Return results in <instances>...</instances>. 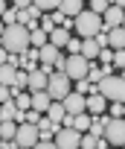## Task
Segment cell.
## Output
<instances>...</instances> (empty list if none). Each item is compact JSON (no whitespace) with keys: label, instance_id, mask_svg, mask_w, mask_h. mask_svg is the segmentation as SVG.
<instances>
[{"label":"cell","instance_id":"6da1fadb","mask_svg":"<svg viewBox=\"0 0 125 149\" xmlns=\"http://www.w3.org/2000/svg\"><path fill=\"white\" fill-rule=\"evenodd\" d=\"M0 47L6 53H15V56H23L29 50V29L21 26V24H9L0 35Z\"/></svg>","mask_w":125,"mask_h":149},{"label":"cell","instance_id":"7a4b0ae2","mask_svg":"<svg viewBox=\"0 0 125 149\" xmlns=\"http://www.w3.org/2000/svg\"><path fill=\"white\" fill-rule=\"evenodd\" d=\"M96 94H102L108 102H122L125 100V79L122 76H102L96 82Z\"/></svg>","mask_w":125,"mask_h":149},{"label":"cell","instance_id":"3957f363","mask_svg":"<svg viewBox=\"0 0 125 149\" xmlns=\"http://www.w3.org/2000/svg\"><path fill=\"white\" fill-rule=\"evenodd\" d=\"M73 29H76L82 38H93V35L102 29V18H99V15H93L90 9H82V12L73 18Z\"/></svg>","mask_w":125,"mask_h":149},{"label":"cell","instance_id":"277c9868","mask_svg":"<svg viewBox=\"0 0 125 149\" xmlns=\"http://www.w3.org/2000/svg\"><path fill=\"white\" fill-rule=\"evenodd\" d=\"M47 94H49V100H55V102H61L67 94H70V79L64 76V73H58V70H52L49 76H47V88H44Z\"/></svg>","mask_w":125,"mask_h":149},{"label":"cell","instance_id":"5b68a950","mask_svg":"<svg viewBox=\"0 0 125 149\" xmlns=\"http://www.w3.org/2000/svg\"><path fill=\"white\" fill-rule=\"evenodd\" d=\"M87 67H90V61H87L84 56H79V53H70V56L64 58V76H67L70 82H76V79H84V76H87Z\"/></svg>","mask_w":125,"mask_h":149},{"label":"cell","instance_id":"8992f818","mask_svg":"<svg viewBox=\"0 0 125 149\" xmlns=\"http://www.w3.org/2000/svg\"><path fill=\"white\" fill-rule=\"evenodd\" d=\"M102 137H105L111 146H122V143H125V120H122V117H108Z\"/></svg>","mask_w":125,"mask_h":149},{"label":"cell","instance_id":"52a82bcc","mask_svg":"<svg viewBox=\"0 0 125 149\" xmlns=\"http://www.w3.org/2000/svg\"><path fill=\"white\" fill-rule=\"evenodd\" d=\"M79 140H82V132H76L73 126H61V129L52 134L55 149H79Z\"/></svg>","mask_w":125,"mask_h":149},{"label":"cell","instance_id":"ba28073f","mask_svg":"<svg viewBox=\"0 0 125 149\" xmlns=\"http://www.w3.org/2000/svg\"><path fill=\"white\" fill-rule=\"evenodd\" d=\"M12 140L18 143V149H32V146L38 143V126L21 123V126L15 129V137H12Z\"/></svg>","mask_w":125,"mask_h":149},{"label":"cell","instance_id":"9c48e42d","mask_svg":"<svg viewBox=\"0 0 125 149\" xmlns=\"http://www.w3.org/2000/svg\"><path fill=\"white\" fill-rule=\"evenodd\" d=\"M61 105H64V111H67L70 117H76V114H82V111H84V97H82V94H76V91H70L64 100H61Z\"/></svg>","mask_w":125,"mask_h":149},{"label":"cell","instance_id":"30bf717a","mask_svg":"<svg viewBox=\"0 0 125 149\" xmlns=\"http://www.w3.org/2000/svg\"><path fill=\"white\" fill-rule=\"evenodd\" d=\"M105 108H108V100H105L102 94H90V97H84V111H87L90 117L105 114Z\"/></svg>","mask_w":125,"mask_h":149},{"label":"cell","instance_id":"8fae6325","mask_svg":"<svg viewBox=\"0 0 125 149\" xmlns=\"http://www.w3.org/2000/svg\"><path fill=\"white\" fill-rule=\"evenodd\" d=\"M67 41H70V29L67 26H52L49 29V35H47V44H52V47H67Z\"/></svg>","mask_w":125,"mask_h":149},{"label":"cell","instance_id":"7c38bea8","mask_svg":"<svg viewBox=\"0 0 125 149\" xmlns=\"http://www.w3.org/2000/svg\"><path fill=\"white\" fill-rule=\"evenodd\" d=\"M102 26H108V29L122 26V6H108L102 12Z\"/></svg>","mask_w":125,"mask_h":149},{"label":"cell","instance_id":"4fadbf2b","mask_svg":"<svg viewBox=\"0 0 125 149\" xmlns=\"http://www.w3.org/2000/svg\"><path fill=\"white\" fill-rule=\"evenodd\" d=\"M29 102H32V111H38V114H44L47 108H49V94L47 91H29Z\"/></svg>","mask_w":125,"mask_h":149},{"label":"cell","instance_id":"5bb4252c","mask_svg":"<svg viewBox=\"0 0 125 149\" xmlns=\"http://www.w3.org/2000/svg\"><path fill=\"white\" fill-rule=\"evenodd\" d=\"M84 9V0H58V12L64 18H76Z\"/></svg>","mask_w":125,"mask_h":149},{"label":"cell","instance_id":"9a60e30c","mask_svg":"<svg viewBox=\"0 0 125 149\" xmlns=\"http://www.w3.org/2000/svg\"><path fill=\"white\" fill-rule=\"evenodd\" d=\"M61 56V50L58 47H52V44H44L41 50H38V64H49L52 67V61Z\"/></svg>","mask_w":125,"mask_h":149},{"label":"cell","instance_id":"2e32d148","mask_svg":"<svg viewBox=\"0 0 125 149\" xmlns=\"http://www.w3.org/2000/svg\"><path fill=\"white\" fill-rule=\"evenodd\" d=\"M99 44H96V38H82V50H79V56H84L87 61H93L96 56H99Z\"/></svg>","mask_w":125,"mask_h":149},{"label":"cell","instance_id":"e0dca14e","mask_svg":"<svg viewBox=\"0 0 125 149\" xmlns=\"http://www.w3.org/2000/svg\"><path fill=\"white\" fill-rule=\"evenodd\" d=\"M44 114H47V120H49V123H58V126H61V120L67 117V111H64V105H61V102H55V100L49 102V108H47Z\"/></svg>","mask_w":125,"mask_h":149},{"label":"cell","instance_id":"ac0fdd59","mask_svg":"<svg viewBox=\"0 0 125 149\" xmlns=\"http://www.w3.org/2000/svg\"><path fill=\"white\" fill-rule=\"evenodd\" d=\"M108 47H111V50H122V47H125V32H122V26L108 29Z\"/></svg>","mask_w":125,"mask_h":149},{"label":"cell","instance_id":"d6986e66","mask_svg":"<svg viewBox=\"0 0 125 149\" xmlns=\"http://www.w3.org/2000/svg\"><path fill=\"white\" fill-rule=\"evenodd\" d=\"M15 117H18V108H15L12 100L0 102V123H15Z\"/></svg>","mask_w":125,"mask_h":149},{"label":"cell","instance_id":"ffe728a7","mask_svg":"<svg viewBox=\"0 0 125 149\" xmlns=\"http://www.w3.org/2000/svg\"><path fill=\"white\" fill-rule=\"evenodd\" d=\"M15 73H18V67H12V64H0V85L12 88V82H15Z\"/></svg>","mask_w":125,"mask_h":149},{"label":"cell","instance_id":"44dd1931","mask_svg":"<svg viewBox=\"0 0 125 149\" xmlns=\"http://www.w3.org/2000/svg\"><path fill=\"white\" fill-rule=\"evenodd\" d=\"M90 120H93V117H90L87 111H82V114H76V117H73V123H70V126H73L76 132H82V134H84V132L90 129Z\"/></svg>","mask_w":125,"mask_h":149},{"label":"cell","instance_id":"7402d4cb","mask_svg":"<svg viewBox=\"0 0 125 149\" xmlns=\"http://www.w3.org/2000/svg\"><path fill=\"white\" fill-rule=\"evenodd\" d=\"M76 94L90 97V94H96V85H93V82H87V79H76Z\"/></svg>","mask_w":125,"mask_h":149},{"label":"cell","instance_id":"603a6c76","mask_svg":"<svg viewBox=\"0 0 125 149\" xmlns=\"http://www.w3.org/2000/svg\"><path fill=\"white\" fill-rule=\"evenodd\" d=\"M15 129H18V123H0V140H12Z\"/></svg>","mask_w":125,"mask_h":149},{"label":"cell","instance_id":"cb8c5ba5","mask_svg":"<svg viewBox=\"0 0 125 149\" xmlns=\"http://www.w3.org/2000/svg\"><path fill=\"white\" fill-rule=\"evenodd\" d=\"M32 6H38L41 12H52L58 9V0H32Z\"/></svg>","mask_w":125,"mask_h":149},{"label":"cell","instance_id":"d4e9b609","mask_svg":"<svg viewBox=\"0 0 125 149\" xmlns=\"http://www.w3.org/2000/svg\"><path fill=\"white\" fill-rule=\"evenodd\" d=\"M15 18H18V9H15V6H6V12L0 15V21H3V26H9V24H15Z\"/></svg>","mask_w":125,"mask_h":149},{"label":"cell","instance_id":"484cf974","mask_svg":"<svg viewBox=\"0 0 125 149\" xmlns=\"http://www.w3.org/2000/svg\"><path fill=\"white\" fill-rule=\"evenodd\" d=\"M79 149H96V137H93L90 132H84L82 140H79Z\"/></svg>","mask_w":125,"mask_h":149},{"label":"cell","instance_id":"4316f807","mask_svg":"<svg viewBox=\"0 0 125 149\" xmlns=\"http://www.w3.org/2000/svg\"><path fill=\"white\" fill-rule=\"evenodd\" d=\"M108 6H111L108 0H90V12H93V15H99V18H102V12H105Z\"/></svg>","mask_w":125,"mask_h":149},{"label":"cell","instance_id":"83f0119b","mask_svg":"<svg viewBox=\"0 0 125 149\" xmlns=\"http://www.w3.org/2000/svg\"><path fill=\"white\" fill-rule=\"evenodd\" d=\"M41 117H44V114H38V111H32V108H29V111H23V123L38 126V123H41Z\"/></svg>","mask_w":125,"mask_h":149},{"label":"cell","instance_id":"f1b7e54d","mask_svg":"<svg viewBox=\"0 0 125 149\" xmlns=\"http://www.w3.org/2000/svg\"><path fill=\"white\" fill-rule=\"evenodd\" d=\"M105 111H111V117H122V111H125V108H122V102H108V108H105Z\"/></svg>","mask_w":125,"mask_h":149},{"label":"cell","instance_id":"f546056e","mask_svg":"<svg viewBox=\"0 0 125 149\" xmlns=\"http://www.w3.org/2000/svg\"><path fill=\"white\" fill-rule=\"evenodd\" d=\"M96 58H102V61H105V64H111V58H113V50H111V47H102V50H99V56H96Z\"/></svg>","mask_w":125,"mask_h":149},{"label":"cell","instance_id":"4dcf8cb0","mask_svg":"<svg viewBox=\"0 0 125 149\" xmlns=\"http://www.w3.org/2000/svg\"><path fill=\"white\" fill-rule=\"evenodd\" d=\"M111 64L122 67V64H125V53H122V50H113V58H111Z\"/></svg>","mask_w":125,"mask_h":149},{"label":"cell","instance_id":"1f68e13d","mask_svg":"<svg viewBox=\"0 0 125 149\" xmlns=\"http://www.w3.org/2000/svg\"><path fill=\"white\" fill-rule=\"evenodd\" d=\"M67 50H70V53H79V50H82V41H79V38H70V41H67Z\"/></svg>","mask_w":125,"mask_h":149},{"label":"cell","instance_id":"d6a6232c","mask_svg":"<svg viewBox=\"0 0 125 149\" xmlns=\"http://www.w3.org/2000/svg\"><path fill=\"white\" fill-rule=\"evenodd\" d=\"M32 149H55V143H52V140H38Z\"/></svg>","mask_w":125,"mask_h":149},{"label":"cell","instance_id":"836d02e7","mask_svg":"<svg viewBox=\"0 0 125 149\" xmlns=\"http://www.w3.org/2000/svg\"><path fill=\"white\" fill-rule=\"evenodd\" d=\"M6 100H12V91L6 85H0V102H6Z\"/></svg>","mask_w":125,"mask_h":149},{"label":"cell","instance_id":"e575fe53","mask_svg":"<svg viewBox=\"0 0 125 149\" xmlns=\"http://www.w3.org/2000/svg\"><path fill=\"white\" fill-rule=\"evenodd\" d=\"M15 3V9H26V6H32V0H12Z\"/></svg>","mask_w":125,"mask_h":149},{"label":"cell","instance_id":"d590c367","mask_svg":"<svg viewBox=\"0 0 125 149\" xmlns=\"http://www.w3.org/2000/svg\"><path fill=\"white\" fill-rule=\"evenodd\" d=\"M0 149H18L15 140H0Z\"/></svg>","mask_w":125,"mask_h":149},{"label":"cell","instance_id":"8d00e7d4","mask_svg":"<svg viewBox=\"0 0 125 149\" xmlns=\"http://www.w3.org/2000/svg\"><path fill=\"white\" fill-rule=\"evenodd\" d=\"M108 146H111V143H108L105 137H96V149H108Z\"/></svg>","mask_w":125,"mask_h":149},{"label":"cell","instance_id":"74e56055","mask_svg":"<svg viewBox=\"0 0 125 149\" xmlns=\"http://www.w3.org/2000/svg\"><path fill=\"white\" fill-rule=\"evenodd\" d=\"M6 58H9V53H6L3 47H0V64H6Z\"/></svg>","mask_w":125,"mask_h":149},{"label":"cell","instance_id":"f35d334b","mask_svg":"<svg viewBox=\"0 0 125 149\" xmlns=\"http://www.w3.org/2000/svg\"><path fill=\"white\" fill-rule=\"evenodd\" d=\"M6 12V0H0V15H3Z\"/></svg>","mask_w":125,"mask_h":149},{"label":"cell","instance_id":"ab89813d","mask_svg":"<svg viewBox=\"0 0 125 149\" xmlns=\"http://www.w3.org/2000/svg\"><path fill=\"white\" fill-rule=\"evenodd\" d=\"M3 29H6V26H3V21H0V35H3Z\"/></svg>","mask_w":125,"mask_h":149},{"label":"cell","instance_id":"60d3db41","mask_svg":"<svg viewBox=\"0 0 125 149\" xmlns=\"http://www.w3.org/2000/svg\"><path fill=\"white\" fill-rule=\"evenodd\" d=\"M108 3H111V0H108Z\"/></svg>","mask_w":125,"mask_h":149}]
</instances>
